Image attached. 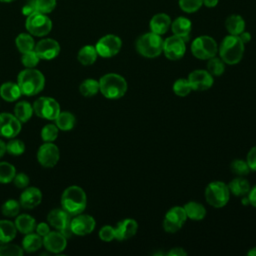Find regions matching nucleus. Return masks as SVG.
Listing matches in <instances>:
<instances>
[{
    "label": "nucleus",
    "instance_id": "nucleus-16",
    "mask_svg": "<svg viewBox=\"0 0 256 256\" xmlns=\"http://www.w3.org/2000/svg\"><path fill=\"white\" fill-rule=\"evenodd\" d=\"M95 219L90 215L78 214L71 219L70 229L73 234L78 236H84L90 234L95 228Z\"/></svg>",
    "mask_w": 256,
    "mask_h": 256
},
{
    "label": "nucleus",
    "instance_id": "nucleus-36",
    "mask_svg": "<svg viewBox=\"0 0 256 256\" xmlns=\"http://www.w3.org/2000/svg\"><path fill=\"white\" fill-rule=\"evenodd\" d=\"M16 175L15 167L8 162H0V183L6 184L13 181Z\"/></svg>",
    "mask_w": 256,
    "mask_h": 256
},
{
    "label": "nucleus",
    "instance_id": "nucleus-52",
    "mask_svg": "<svg viewBox=\"0 0 256 256\" xmlns=\"http://www.w3.org/2000/svg\"><path fill=\"white\" fill-rule=\"evenodd\" d=\"M247 198L249 200V204L252 205L253 207H256V185H254L252 188H250Z\"/></svg>",
    "mask_w": 256,
    "mask_h": 256
},
{
    "label": "nucleus",
    "instance_id": "nucleus-32",
    "mask_svg": "<svg viewBox=\"0 0 256 256\" xmlns=\"http://www.w3.org/2000/svg\"><path fill=\"white\" fill-rule=\"evenodd\" d=\"M33 113V106L27 101H20L14 107V115L21 123L27 122Z\"/></svg>",
    "mask_w": 256,
    "mask_h": 256
},
{
    "label": "nucleus",
    "instance_id": "nucleus-19",
    "mask_svg": "<svg viewBox=\"0 0 256 256\" xmlns=\"http://www.w3.org/2000/svg\"><path fill=\"white\" fill-rule=\"evenodd\" d=\"M67 238L59 231L49 232L43 237V246L52 253H60L67 246Z\"/></svg>",
    "mask_w": 256,
    "mask_h": 256
},
{
    "label": "nucleus",
    "instance_id": "nucleus-18",
    "mask_svg": "<svg viewBox=\"0 0 256 256\" xmlns=\"http://www.w3.org/2000/svg\"><path fill=\"white\" fill-rule=\"evenodd\" d=\"M34 50L40 59L52 60L58 56L60 52V45L54 39L45 38L35 44Z\"/></svg>",
    "mask_w": 256,
    "mask_h": 256
},
{
    "label": "nucleus",
    "instance_id": "nucleus-57",
    "mask_svg": "<svg viewBox=\"0 0 256 256\" xmlns=\"http://www.w3.org/2000/svg\"><path fill=\"white\" fill-rule=\"evenodd\" d=\"M247 254H248L249 256H256V247L251 248V249L248 251Z\"/></svg>",
    "mask_w": 256,
    "mask_h": 256
},
{
    "label": "nucleus",
    "instance_id": "nucleus-26",
    "mask_svg": "<svg viewBox=\"0 0 256 256\" xmlns=\"http://www.w3.org/2000/svg\"><path fill=\"white\" fill-rule=\"evenodd\" d=\"M43 245V238L37 233H28L25 234V237L22 240V249L28 253L36 252Z\"/></svg>",
    "mask_w": 256,
    "mask_h": 256
},
{
    "label": "nucleus",
    "instance_id": "nucleus-50",
    "mask_svg": "<svg viewBox=\"0 0 256 256\" xmlns=\"http://www.w3.org/2000/svg\"><path fill=\"white\" fill-rule=\"evenodd\" d=\"M35 230H36V233H37L38 235H40L42 238L50 232L49 225H48L47 223H45V222H41V223H39V224H36Z\"/></svg>",
    "mask_w": 256,
    "mask_h": 256
},
{
    "label": "nucleus",
    "instance_id": "nucleus-46",
    "mask_svg": "<svg viewBox=\"0 0 256 256\" xmlns=\"http://www.w3.org/2000/svg\"><path fill=\"white\" fill-rule=\"evenodd\" d=\"M39 60H40V58L38 57L35 50H31V51L22 53L21 62L26 68H34L38 64Z\"/></svg>",
    "mask_w": 256,
    "mask_h": 256
},
{
    "label": "nucleus",
    "instance_id": "nucleus-20",
    "mask_svg": "<svg viewBox=\"0 0 256 256\" xmlns=\"http://www.w3.org/2000/svg\"><path fill=\"white\" fill-rule=\"evenodd\" d=\"M114 228H115V239L122 241V240L129 239L136 234L138 230V224L134 219L126 218L118 222V224Z\"/></svg>",
    "mask_w": 256,
    "mask_h": 256
},
{
    "label": "nucleus",
    "instance_id": "nucleus-24",
    "mask_svg": "<svg viewBox=\"0 0 256 256\" xmlns=\"http://www.w3.org/2000/svg\"><path fill=\"white\" fill-rule=\"evenodd\" d=\"M22 95L21 90L17 83L5 82L0 86V96L3 100L8 102H14Z\"/></svg>",
    "mask_w": 256,
    "mask_h": 256
},
{
    "label": "nucleus",
    "instance_id": "nucleus-28",
    "mask_svg": "<svg viewBox=\"0 0 256 256\" xmlns=\"http://www.w3.org/2000/svg\"><path fill=\"white\" fill-rule=\"evenodd\" d=\"M97 57H98V53L96 51V48L95 46H92V45L83 46L78 51V54H77L78 61L84 66L92 65L96 61Z\"/></svg>",
    "mask_w": 256,
    "mask_h": 256
},
{
    "label": "nucleus",
    "instance_id": "nucleus-9",
    "mask_svg": "<svg viewBox=\"0 0 256 256\" xmlns=\"http://www.w3.org/2000/svg\"><path fill=\"white\" fill-rule=\"evenodd\" d=\"M32 106L38 117L47 120H55L61 112L59 103L51 97H40L35 100Z\"/></svg>",
    "mask_w": 256,
    "mask_h": 256
},
{
    "label": "nucleus",
    "instance_id": "nucleus-38",
    "mask_svg": "<svg viewBox=\"0 0 256 256\" xmlns=\"http://www.w3.org/2000/svg\"><path fill=\"white\" fill-rule=\"evenodd\" d=\"M20 202L16 201L15 199H8L2 205V214L7 217H15L20 211Z\"/></svg>",
    "mask_w": 256,
    "mask_h": 256
},
{
    "label": "nucleus",
    "instance_id": "nucleus-45",
    "mask_svg": "<svg viewBox=\"0 0 256 256\" xmlns=\"http://www.w3.org/2000/svg\"><path fill=\"white\" fill-rule=\"evenodd\" d=\"M34 3L36 11L43 14L51 13L57 5L56 0H34Z\"/></svg>",
    "mask_w": 256,
    "mask_h": 256
},
{
    "label": "nucleus",
    "instance_id": "nucleus-7",
    "mask_svg": "<svg viewBox=\"0 0 256 256\" xmlns=\"http://www.w3.org/2000/svg\"><path fill=\"white\" fill-rule=\"evenodd\" d=\"M191 52L198 59L208 60L216 56L218 45L212 37L202 35L193 40L191 44Z\"/></svg>",
    "mask_w": 256,
    "mask_h": 256
},
{
    "label": "nucleus",
    "instance_id": "nucleus-14",
    "mask_svg": "<svg viewBox=\"0 0 256 256\" xmlns=\"http://www.w3.org/2000/svg\"><path fill=\"white\" fill-rule=\"evenodd\" d=\"M163 52L168 59L179 60L186 52V42L176 35L170 36L163 42Z\"/></svg>",
    "mask_w": 256,
    "mask_h": 256
},
{
    "label": "nucleus",
    "instance_id": "nucleus-22",
    "mask_svg": "<svg viewBox=\"0 0 256 256\" xmlns=\"http://www.w3.org/2000/svg\"><path fill=\"white\" fill-rule=\"evenodd\" d=\"M173 35H176L180 38H182L185 42H187L190 39V34L192 30V23L191 21L186 17H177L171 22L170 26Z\"/></svg>",
    "mask_w": 256,
    "mask_h": 256
},
{
    "label": "nucleus",
    "instance_id": "nucleus-42",
    "mask_svg": "<svg viewBox=\"0 0 256 256\" xmlns=\"http://www.w3.org/2000/svg\"><path fill=\"white\" fill-rule=\"evenodd\" d=\"M58 127L54 124H47L41 130V138L45 142H53L58 136Z\"/></svg>",
    "mask_w": 256,
    "mask_h": 256
},
{
    "label": "nucleus",
    "instance_id": "nucleus-34",
    "mask_svg": "<svg viewBox=\"0 0 256 256\" xmlns=\"http://www.w3.org/2000/svg\"><path fill=\"white\" fill-rule=\"evenodd\" d=\"M15 44L21 53L34 50L35 48V42L30 33H20L15 39Z\"/></svg>",
    "mask_w": 256,
    "mask_h": 256
},
{
    "label": "nucleus",
    "instance_id": "nucleus-54",
    "mask_svg": "<svg viewBox=\"0 0 256 256\" xmlns=\"http://www.w3.org/2000/svg\"><path fill=\"white\" fill-rule=\"evenodd\" d=\"M238 36H239V38L241 39V41H242L244 44L250 42V40H251V34H250L249 32H246L245 30H244L240 35H238Z\"/></svg>",
    "mask_w": 256,
    "mask_h": 256
},
{
    "label": "nucleus",
    "instance_id": "nucleus-31",
    "mask_svg": "<svg viewBox=\"0 0 256 256\" xmlns=\"http://www.w3.org/2000/svg\"><path fill=\"white\" fill-rule=\"evenodd\" d=\"M16 226L8 220H0V244L11 242L16 236Z\"/></svg>",
    "mask_w": 256,
    "mask_h": 256
},
{
    "label": "nucleus",
    "instance_id": "nucleus-33",
    "mask_svg": "<svg viewBox=\"0 0 256 256\" xmlns=\"http://www.w3.org/2000/svg\"><path fill=\"white\" fill-rule=\"evenodd\" d=\"M55 122H56V126L58 127L59 130L69 131V130L73 129L76 119L72 113H70L68 111H63V112L59 113V115L55 119Z\"/></svg>",
    "mask_w": 256,
    "mask_h": 256
},
{
    "label": "nucleus",
    "instance_id": "nucleus-47",
    "mask_svg": "<svg viewBox=\"0 0 256 256\" xmlns=\"http://www.w3.org/2000/svg\"><path fill=\"white\" fill-rule=\"evenodd\" d=\"M99 237L104 242H110L115 239V228L110 225L103 226L99 231Z\"/></svg>",
    "mask_w": 256,
    "mask_h": 256
},
{
    "label": "nucleus",
    "instance_id": "nucleus-39",
    "mask_svg": "<svg viewBox=\"0 0 256 256\" xmlns=\"http://www.w3.org/2000/svg\"><path fill=\"white\" fill-rule=\"evenodd\" d=\"M173 91L177 96L185 97L192 91V88H191V85H190L188 79L180 78L174 82Z\"/></svg>",
    "mask_w": 256,
    "mask_h": 256
},
{
    "label": "nucleus",
    "instance_id": "nucleus-12",
    "mask_svg": "<svg viewBox=\"0 0 256 256\" xmlns=\"http://www.w3.org/2000/svg\"><path fill=\"white\" fill-rule=\"evenodd\" d=\"M186 219L187 216L184 208L180 206H174L170 208L165 214L163 228L168 233H175L183 226Z\"/></svg>",
    "mask_w": 256,
    "mask_h": 256
},
{
    "label": "nucleus",
    "instance_id": "nucleus-25",
    "mask_svg": "<svg viewBox=\"0 0 256 256\" xmlns=\"http://www.w3.org/2000/svg\"><path fill=\"white\" fill-rule=\"evenodd\" d=\"M14 224L16 229L23 234L31 233L36 228V220L29 214H21L17 216Z\"/></svg>",
    "mask_w": 256,
    "mask_h": 256
},
{
    "label": "nucleus",
    "instance_id": "nucleus-3",
    "mask_svg": "<svg viewBox=\"0 0 256 256\" xmlns=\"http://www.w3.org/2000/svg\"><path fill=\"white\" fill-rule=\"evenodd\" d=\"M244 45L239 36L229 34L222 40L218 48L220 58L225 64L235 65L239 63L244 54Z\"/></svg>",
    "mask_w": 256,
    "mask_h": 256
},
{
    "label": "nucleus",
    "instance_id": "nucleus-40",
    "mask_svg": "<svg viewBox=\"0 0 256 256\" xmlns=\"http://www.w3.org/2000/svg\"><path fill=\"white\" fill-rule=\"evenodd\" d=\"M25 151V144L23 141L16 139V138H11L8 143H6V152H8L10 155L13 156H19L23 154Z\"/></svg>",
    "mask_w": 256,
    "mask_h": 256
},
{
    "label": "nucleus",
    "instance_id": "nucleus-23",
    "mask_svg": "<svg viewBox=\"0 0 256 256\" xmlns=\"http://www.w3.org/2000/svg\"><path fill=\"white\" fill-rule=\"evenodd\" d=\"M171 18L166 13H158L155 14L149 23L150 30L153 33L158 35L165 34L171 26Z\"/></svg>",
    "mask_w": 256,
    "mask_h": 256
},
{
    "label": "nucleus",
    "instance_id": "nucleus-11",
    "mask_svg": "<svg viewBox=\"0 0 256 256\" xmlns=\"http://www.w3.org/2000/svg\"><path fill=\"white\" fill-rule=\"evenodd\" d=\"M121 47V39L114 34H107L101 37L95 45L98 56H101L103 58H110L115 56L119 53Z\"/></svg>",
    "mask_w": 256,
    "mask_h": 256
},
{
    "label": "nucleus",
    "instance_id": "nucleus-8",
    "mask_svg": "<svg viewBox=\"0 0 256 256\" xmlns=\"http://www.w3.org/2000/svg\"><path fill=\"white\" fill-rule=\"evenodd\" d=\"M25 26L27 31L37 37H42L47 35L52 29V21L47 16V14L40 13L38 11L27 16Z\"/></svg>",
    "mask_w": 256,
    "mask_h": 256
},
{
    "label": "nucleus",
    "instance_id": "nucleus-41",
    "mask_svg": "<svg viewBox=\"0 0 256 256\" xmlns=\"http://www.w3.org/2000/svg\"><path fill=\"white\" fill-rule=\"evenodd\" d=\"M203 5V0H179V7L185 13H194Z\"/></svg>",
    "mask_w": 256,
    "mask_h": 256
},
{
    "label": "nucleus",
    "instance_id": "nucleus-55",
    "mask_svg": "<svg viewBox=\"0 0 256 256\" xmlns=\"http://www.w3.org/2000/svg\"><path fill=\"white\" fill-rule=\"evenodd\" d=\"M219 0H203V5L208 8H213L217 6Z\"/></svg>",
    "mask_w": 256,
    "mask_h": 256
},
{
    "label": "nucleus",
    "instance_id": "nucleus-37",
    "mask_svg": "<svg viewBox=\"0 0 256 256\" xmlns=\"http://www.w3.org/2000/svg\"><path fill=\"white\" fill-rule=\"evenodd\" d=\"M207 71L212 75V76H220L224 73L225 71V63L221 58L217 57H212L208 59L207 63Z\"/></svg>",
    "mask_w": 256,
    "mask_h": 256
},
{
    "label": "nucleus",
    "instance_id": "nucleus-2",
    "mask_svg": "<svg viewBox=\"0 0 256 256\" xmlns=\"http://www.w3.org/2000/svg\"><path fill=\"white\" fill-rule=\"evenodd\" d=\"M87 205V197L79 186H70L64 190L61 196V208L71 216L82 213Z\"/></svg>",
    "mask_w": 256,
    "mask_h": 256
},
{
    "label": "nucleus",
    "instance_id": "nucleus-29",
    "mask_svg": "<svg viewBox=\"0 0 256 256\" xmlns=\"http://www.w3.org/2000/svg\"><path fill=\"white\" fill-rule=\"evenodd\" d=\"M228 188L230 193L235 196H245L248 194L250 190V184L248 180L243 177H236L228 184Z\"/></svg>",
    "mask_w": 256,
    "mask_h": 256
},
{
    "label": "nucleus",
    "instance_id": "nucleus-44",
    "mask_svg": "<svg viewBox=\"0 0 256 256\" xmlns=\"http://www.w3.org/2000/svg\"><path fill=\"white\" fill-rule=\"evenodd\" d=\"M230 168H231V171L235 175H238V176H244L250 172V168H249L247 162L242 159L233 160L230 165Z\"/></svg>",
    "mask_w": 256,
    "mask_h": 256
},
{
    "label": "nucleus",
    "instance_id": "nucleus-56",
    "mask_svg": "<svg viewBox=\"0 0 256 256\" xmlns=\"http://www.w3.org/2000/svg\"><path fill=\"white\" fill-rule=\"evenodd\" d=\"M6 153V143L0 139V158Z\"/></svg>",
    "mask_w": 256,
    "mask_h": 256
},
{
    "label": "nucleus",
    "instance_id": "nucleus-27",
    "mask_svg": "<svg viewBox=\"0 0 256 256\" xmlns=\"http://www.w3.org/2000/svg\"><path fill=\"white\" fill-rule=\"evenodd\" d=\"M225 27L229 34L238 36L245 30V21L240 15L233 14L226 19Z\"/></svg>",
    "mask_w": 256,
    "mask_h": 256
},
{
    "label": "nucleus",
    "instance_id": "nucleus-17",
    "mask_svg": "<svg viewBox=\"0 0 256 256\" xmlns=\"http://www.w3.org/2000/svg\"><path fill=\"white\" fill-rule=\"evenodd\" d=\"M188 81L192 90L204 91L208 90L213 85V76L207 70L197 69L189 74Z\"/></svg>",
    "mask_w": 256,
    "mask_h": 256
},
{
    "label": "nucleus",
    "instance_id": "nucleus-53",
    "mask_svg": "<svg viewBox=\"0 0 256 256\" xmlns=\"http://www.w3.org/2000/svg\"><path fill=\"white\" fill-rule=\"evenodd\" d=\"M186 254H187V252L183 248H180V247H175L168 252L169 256H185Z\"/></svg>",
    "mask_w": 256,
    "mask_h": 256
},
{
    "label": "nucleus",
    "instance_id": "nucleus-6",
    "mask_svg": "<svg viewBox=\"0 0 256 256\" xmlns=\"http://www.w3.org/2000/svg\"><path fill=\"white\" fill-rule=\"evenodd\" d=\"M228 185L222 181H213L205 189V199L209 205L215 208L224 207L230 198Z\"/></svg>",
    "mask_w": 256,
    "mask_h": 256
},
{
    "label": "nucleus",
    "instance_id": "nucleus-35",
    "mask_svg": "<svg viewBox=\"0 0 256 256\" xmlns=\"http://www.w3.org/2000/svg\"><path fill=\"white\" fill-rule=\"evenodd\" d=\"M99 90V81L93 78L85 79L79 86V91L84 97H92L97 94Z\"/></svg>",
    "mask_w": 256,
    "mask_h": 256
},
{
    "label": "nucleus",
    "instance_id": "nucleus-1",
    "mask_svg": "<svg viewBox=\"0 0 256 256\" xmlns=\"http://www.w3.org/2000/svg\"><path fill=\"white\" fill-rule=\"evenodd\" d=\"M17 84L25 96H33L41 92L45 86V77L41 71L34 68L22 70L17 77Z\"/></svg>",
    "mask_w": 256,
    "mask_h": 256
},
{
    "label": "nucleus",
    "instance_id": "nucleus-49",
    "mask_svg": "<svg viewBox=\"0 0 256 256\" xmlns=\"http://www.w3.org/2000/svg\"><path fill=\"white\" fill-rule=\"evenodd\" d=\"M246 162L252 171H256V146L252 147L247 154Z\"/></svg>",
    "mask_w": 256,
    "mask_h": 256
},
{
    "label": "nucleus",
    "instance_id": "nucleus-13",
    "mask_svg": "<svg viewBox=\"0 0 256 256\" xmlns=\"http://www.w3.org/2000/svg\"><path fill=\"white\" fill-rule=\"evenodd\" d=\"M60 158L59 148L52 142H45L37 151L38 162L46 168L54 167Z\"/></svg>",
    "mask_w": 256,
    "mask_h": 256
},
{
    "label": "nucleus",
    "instance_id": "nucleus-30",
    "mask_svg": "<svg viewBox=\"0 0 256 256\" xmlns=\"http://www.w3.org/2000/svg\"><path fill=\"white\" fill-rule=\"evenodd\" d=\"M184 210L187 218L191 220H202L206 215L205 207L195 201H190L184 205Z\"/></svg>",
    "mask_w": 256,
    "mask_h": 256
},
{
    "label": "nucleus",
    "instance_id": "nucleus-43",
    "mask_svg": "<svg viewBox=\"0 0 256 256\" xmlns=\"http://www.w3.org/2000/svg\"><path fill=\"white\" fill-rule=\"evenodd\" d=\"M22 255H23V249L18 245L5 243V244H1L0 246V256H22Z\"/></svg>",
    "mask_w": 256,
    "mask_h": 256
},
{
    "label": "nucleus",
    "instance_id": "nucleus-5",
    "mask_svg": "<svg viewBox=\"0 0 256 256\" xmlns=\"http://www.w3.org/2000/svg\"><path fill=\"white\" fill-rule=\"evenodd\" d=\"M163 42L161 35L147 32L137 39L136 50L145 58H155L163 52Z\"/></svg>",
    "mask_w": 256,
    "mask_h": 256
},
{
    "label": "nucleus",
    "instance_id": "nucleus-15",
    "mask_svg": "<svg viewBox=\"0 0 256 256\" xmlns=\"http://www.w3.org/2000/svg\"><path fill=\"white\" fill-rule=\"evenodd\" d=\"M21 131V122L14 114H0V136L4 138H15Z\"/></svg>",
    "mask_w": 256,
    "mask_h": 256
},
{
    "label": "nucleus",
    "instance_id": "nucleus-58",
    "mask_svg": "<svg viewBox=\"0 0 256 256\" xmlns=\"http://www.w3.org/2000/svg\"><path fill=\"white\" fill-rule=\"evenodd\" d=\"M1 2H4V3H9V2H13L14 0H0Z\"/></svg>",
    "mask_w": 256,
    "mask_h": 256
},
{
    "label": "nucleus",
    "instance_id": "nucleus-10",
    "mask_svg": "<svg viewBox=\"0 0 256 256\" xmlns=\"http://www.w3.org/2000/svg\"><path fill=\"white\" fill-rule=\"evenodd\" d=\"M47 221L52 227L61 232L66 238L73 234L70 229L71 215L68 214L64 209L56 208L51 210L47 215Z\"/></svg>",
    "mask_w": 256,
    "mask_h": 256
},
{
    "label": "nucleus",
    "instance_id": "nucleus-48",
    "mask_svg": "<svg viewBox=\"0 0 256 256\" xmlns=\"http://www.w3.org/2000/svg\"><path fill=\"white\" fill-rule=\"evenodd\" d=\"M29 177L24 174V173H18L15 175L14 179H13V183L14 185L17 187V188H20V189H24L26 187H28L29 185Z\"/></svg>",
    "mask_w": 256,
    "mask_h": 256
},
{
    "label": "nucleus",
    "instance_id": "nucleus-51",
    "mask_svg": "<svg viewBox=\"0 0 256 256\" xmlns=\"http://www.w3.org/2000/svg\"><path fill=\"white\" fill-rule=\"evenodd\" d=\"M36 12V8H35V3H34V0L27 3L23 8H22V14L23 15H26V16H29L31 15L32 13Z\"/></svg>",
    "mask_w": 256,
    "mask_h": 256
},
{
    "label": "nucleus",
    "instance_id": "nucleus-4",
    "mask_svg": "<svg viewBox=\"0 0 256 256\" xmlns=\"http://www.w3.org/2000/svg\"><path fill=\"white\" fill-rule=\"evenodd\" d=\"M99 88L105 98L119 99L125 95L128 85L123 76L116 73H108L100 78Z\"/></svg>",
    "mask_w": 256,
    "mask_h": 256
},
{
    "label": "nucleus",
    "instance_id": "nucleus-21",
    "mask_svg": "<svg viewBox=\"0 0 256 256\" xmlns=\"http://www.w3.org/2000/svg\"><path fill=\"white\" fill-rule=\"evenodd\" d=\"M42 201L41 190L37 187H26L20 195V205L25 209H33Z\"/></svg>",
    "mask_w": 256,
    "mask_h": 256
}]
</instances>
